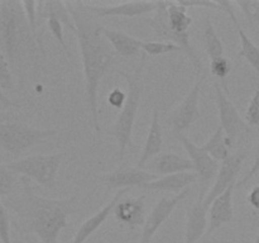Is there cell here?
<instances>
[{"instance_id": "39", "label": "cell", "mask_w": 259, "mask_h": 243, "mask_svg": "<svg viewBox=\"0 0 259 243\" xmlns=\"http://www.w3.org/2000/svg\"><path fill=\"white\" fill-rule=\"evenodd\" d=\"M254 243H259V233H258V235H257V238H255V240H254Z\"/></svg>"}, {"instance_id": "7", "label": "cell", "mask_w": 259, "mask_h": 243, "mask_svg": "<svg viewBox=\"0 0 259 243\" xmlns=\"http://www.w3.org/2000/svg\"><path fill=\"white\" fill-rule=\"evenodd\" d=\"M65 154H34L7 164L12 171L23 177L33 180L40 186L53 189L56 186V177Z\"/></svg>"}, {"instance_id": "36", "label": "cell", "mask_w": 259, "mask_h": 243, "mask_svg": "<svg viewBox=\"0 0 259 243\" xmlns=\"http://www.w3.org/2000/svg\"><path fill=\"white\" fill-rule=\"evenodd\" d=\"M257 174H259V142H258L257 147H255L254 162H253V166L250 167L249 171L247 172V175H245V176L243 177L240 181H237V185H235V187H242V186H244V185H247L248 182H249L250 180H252L253 177H254Z\"/></svg>"}, {"instance_id": "3", "label": "cell", "mask_w": 259, "mask_h": 243, "mask_svg": "<svg viewBox=\"0 0 259 243\" xmlns=\"http://www.w3.org/2000/svg\"><path fill=\"white\" fill-rule=\"evenodd\" d=\"M76 195L67 199H50L38 195L27 177L20 179V189L8 200L25 232L33 233L42 243H58L61 230L68 225L75 212Z\"/></svg>"}, {"instance_id": "33", "label": "cell", "mask_w": 259, "mask_h": 243, "mask_svg": "<svg viewBox=\"0 0 259 243\" xmlns=\"http://www.w3.org/2000/svg\"><path fill=\"white\" fill-rule=\"evenodd\" d=\"M22 7L32 30L34 33H38V2H22Z\"/></svg>"}, {"instance_id": "18", "label": "cell", "mask_w": 259, "mask_h": 243, "mask_svg": "<svg viewBox=\"0 0 259 243\" xmlns=\"http://www.w3.org/2000/svg\"><path fill=\"white\" fill-rule=\"evenodd\" d=\"M207 212L209 207L204 204V199L187 207L186 225H185V243H197L207 230Z\"/></svg>"}, {"instance_id": "34", "label": "cell", "mask_w": 259, "mask_h": 243, "mask_svg": "<svg viewBox=\"0 0 259 243\" xmlns=\"http://www.w3.org/2000/svg\"><path fill=\"white\" fill-rule=\"evenodd\" d=\"M179 3L186 9H190V8H211V9L222 12V7H220L218 0H180Z\"/></svg>"}, {"instance_id": "35", "label": "cell", "mask_w": 259, "mask_h": 243, "mask_svg": "<svg viewBox=\"0 0 259 243\" xmlns=\"http://www.w3.org/2000/svg\"><path fill=\"white\" fill-rule=\"evenodd\" d=\"M125 100H126V93L119 88L113 89L108 95L109 105L114 109H119V110L123 109L124 104H125Z\"/></svg>"}, {"instance_id": "32", "label": "cell", "mask_w": 259, "mask_h": 243, "mask_svg": "<svg viewBox=\"0 0 259 243\" xmlns=\"http://www.w3.org/2000/svg\"><path fill=\"white\" fill-rule=\"evenodd\" d=\"M0 240L2 243H12L10 238V220L5 205L0 201Z\"/></svg>"}, {"instance_id": "10", "label": "cell", "mask_w": 259, "mask_h": 243, "mask_svg": "<svg viewBox=\"0 0 259 243\" xmlns=\"http://www.w3.org/2000/svg\"><path fill=\"white\" fill-rule=\"evenodd\" d=\"M206 76L202 73V76H200L196 83L194 84L184 101L167 118V126L172 128V133H182L184 131L189 129L195 122L202 118L199 109V100L201 86Z\"/></svg>"}, {"instance_id": "5", "label": "cell", "mask_w": 259, "mask_h": 243, "mask_svg": "<svg viewBox=\"0 0 259 243\" xmlns=\"http://www.w3.org/2000/svg\"><path fill=\"white\" fill-rule=\"evenodd\" d=\"M147 63V55L142 53L141 61L133 72L118 71L119 75L123 76L126 81V100L123 109L119 113L118 118L113 126L108 129L106 133L113 136L118 142L119 157L124 158L125 151L132 146V136H133L134 124H136L137 113L141 105L142 94H143V72Z\"/></svg>"}, {"instance_id": "38", "label": "cell", "mask_w": 259, "mask_h": 243, "mask_svg": "<svg viewBox=\"0 0 259 243\" xmlns=\"http://www.w3.org/2000/svg\"><path fill=\"white\" fill-rule=\"evenodd\" d=\"M0 104H2L3 106H5V108H18V106H19V104L13 101L2 89H0Z\"/></svg>"}, {"instance_id": "40", "label": "cell", "mask_w": 259, "mask_h": 243, "mask_svg": "<svg viewBox=\"0 0 259 243\" xmlns=\"http://www.w3.org/2000/svg\"><path fill=\"white\" fill-rule=\"evenodd\" d=\"M99 243H105V242H104V240H100V242H99Z\"/></svg>"}, {"instance_id": "19", "label": "cell", "mask_w": 259, "mask_h": 243, "mask_svg": "<svg viewBox=\"0 0 259 243\" xmlns=\"http://www.w3.org/2000/svg\"><path fill=\"white\" fill-rule=\"evenodd\" d=\"M163 147V129H162L161 120H159V110L158 108L153 109V115H152L151 126H149L148 134H147L146 143H144L143 151H142L141 158L137 162V167L143 170L148 162L156 156H158Z\"/></svg>"}, {"instance_id": "2", "label": "cell", "mask_w": 259, "mask_h": 243, "mask_svg": "<svg viewBox=\"0 0 259 243\" xmlns=\"http://www.w3.org/2000/svg\"><path fill=\"white\" fill-rule=\"evenodd\" d=\"M0 50L22 83L39 73L45 48L25 18L22 2H0Z\"/></svg>"}, {"instance_id": "13", "label": "cell", "mask_w": 259, "mask_h": 243, "mask_svg": "<svg viewBox=\"0 0 259 243\" xmlns=\"http://www.w3.org/2000/svg\"><path fill=\"white\" fill-rule=\"evenodd\" d=\"M245 157H247V153L244 151H238L234 153H230V156L222 162V166L219 167V171L215 177L214 185L204 197V204L206 207H210L211 202L219 195H222L230 185L237 184V177L242 170Z\"/></svg>"}, {"instance_id": "15", "label": "cell", "mask_w": 259, "mask_h": 243, "mask_svg": "<svg viewBox=\"0 0 259 243\" xmlns=\"http://www.w3.org/2000/svg\"><path fill=\"white\" fill-rule=\"evenodd\" d=\"M146 195L137 197H125L120 199L114 208V217L121 227H128L134 229L141 227L146 222Z\"/></svg>"}, {"instance_id": "24", "label": "cell", "mask_w": 259, "mask_h": 243, "mask_svg": "<svg viewBox=\"0 0 259 243\" xmlns=\"http://www.w3.org/2000/svg\"><path fill=\"white\" fill-rule=\"evenodd\" d=\"M202 148L218 162L225 161L230 156V146L228 143L227 137H225V133L222 127L219 126L215 129V132L210 136V138L202 146Z\"/></svg>"}, {"instance_id": "9", "label": "cell", "mask_w": 259, "mask_h": 243, "mask_svg": "<svg viewBox=\"0 0 259 243\" xmlns=\"http://www.w3.org/2000/svg\"><path fill=\"white\" fill-rule=\"evenodd\" d=\"M177 141L182 144L185 151L189 154L192 165H194L195 172L199 176L200 182H201V189H200V199H204L205 195L207 194V186L210 181L215 179L219 171V162L215 161L204 148L202 146H197L190 138H187L184 133H174Z\"/></svg>"}, {"instance_id": "14", "label": "cell", "mask_w": 259, "mask_h": 243, "mask_svg": "<svg viewBox=\"0 0 259 243\" xmlns=\"http://www.w3.org/2000/svg\"><path fill=\"white\" fill-rule=\"evenodd\" d=\"M86 8L99 19L105 17L133 18L156 12L157 2H128L115 5H105V7L86 3Z\"/></svg>"}, {"instance_id": "27", "label": "cell", "mask_w": 259, "mask_h": 243, "mask_svg": "<svg viewBox=\"0 0 259 243\" xmlns=\"http://www.w3.org/2000/svg\"><path fill=\"white\" fill-rule=\"evenodd\" d=\"M142 51L147 56H161L169 52H177V51H181V48L171 42L143 40V43H142Z\"/></svg>"}, {"instance_id": "37", "label": "cell", "mask_w": 259, "mask_h": 243, "mask_svg": "<svg viewBox=\"0 0 259 243\" xmlns=\"http://www.w3.org/2000/svg\"><path fill=\"white\" fill-rule=\"evenodd\" d=\"M247 200L253 209L259 210V185H257V186H254L250 190L249 194H248L247 196Z\"/></svg>"}, {"instance_id": "17", "label": "cell", "mask_w": 259, "mask_h": 243, "mask_svg": "<svg viewBox=\"0 0 259 243\" xmlns=\"http://www.w3.org/2000/svg\"><path fill=\"white\" fill-rule=\"evenodd\" d=\"M129 191V189H121L116 192L113 196V199L105 205V207L101 208L100 210H98L96 213H94L91 217H89L88 219L83 220L82 224L80 225V228L76 232L75 237H73L72 242L71 243H85L101 225L105 223V220L108 219L109 215L114 212V208L118 204L119 200L123 196H125L126 192Z\"/></svg>"}, {"instance_id": "6", "label": "cell", "mask_w": 259, "mask_h": 243, "mask_svg": "<svg viewBox=\"0 0 259 243\" xmlns=\"http://www.w3.org/2000/svg\"><path fill=\"white\" fill-rule=\"evenodd\" d=\"M57 133L53 128L39 129L18 122H0V149L19 156Z\"/></svg>"}, {"instance_id": "8", "label": "cell", "mask_w": 259, "mask_h": 243, "mask_svg": "<svg viewBox=\"0 0 259 243\" xmlns=\"http://www.w3.org/2000/svg\"><path fill=\"white\" fill-rule=\"evenodd\" d=\"M214 90L215 103H217L218 111H219L220 127L224 131L229 146L233 147L240 133H249L252 132V128L245 123L244 119H242L238 109L225 94L222 84L215 81Z\"/></svg>"}, {"instance_id": "25", "label": "cell", "mask_w": 259, "mask_h": 243, "mask_svg": "<svg viewBox=\"0 0 259 243\" xmlns=\"http://www.w3.org/2000/svg\"><path fill=\"white\" fill-rule=\"evenodd\" d=\"M234 27L237 28V32L240 40V51L238 52V57L245 58L248 61V63L257 71V73L259 75V47L248 37V34L244 32V29H243L239 22L237 24H234Z\"/></svg>"}, {"instance_id": "20", "label": "cell", "mask_w": 259, "mask_h": 243, "mask_svg": "<svg viewBox=\"0 0 259 243\" xmlns=\"http://www.w3.org/2000/svg\"><path fill=\"white\" fill-rule=\"evenodd\" d=\"M149 169L157 176L180 174V172L195 171L191 159L177 154L175 152H164L154 157L149 164Z\"/></svg>"}, {"instance_id": "30", "label": "cell", "mask_w": 259, "mask_h": 243, "mask_svg": "<svg viewBox=\"0 0 259 243\" xmlns=\"http://www.w3.org/2000/svg\"><path fill=\"white\" fill-rule=\"evenodd\" d=\"M0 89L10 91L14 89V80H13L12 67L8 62L7 57L0 50Z\"/></svg>"}, {"instance_id": "31", "label": "cell", "mask_w": 259, "mask_h": 243, "mask_svg": "<svg viewBox=\"0 0 259 243\" xmlns=\"http://www.w3.org/2000/svg\"><path fill=\"white\" fill-rule=\"evenodd\" d=\"M244 120L250 128L259 127V90H255L252 99H250L249 105L245 111Z\"/></svg>"}, {"instance_id": "12", "label": "cell", "mask_w": 259, "mask_h": 243, "mask_svg": "<svg viewBox=\"0 0 259 243\" xmlns=\"http://www.w3.org/2000/svg\"><path fill=\"white\" fill-rule=\"evenodd\" d=\"M156 179H158V176L153 172L129 166L126 164H121L114 171L99 176V180L105 185L106 190L131 189L134 186L142 187L144 184Z\"/></svg>"}, {"instance_id": "16", "label": "cell", "mask_w": 259, "mask_h": 243, "mask_svg": "<svg viewBox=\"0 0 259 243\" xmlns=\"http://www.w3.org/2000/svg\"><path fill=\"white\" fill-rule=\"evenodd\" d=\"M235 185L233 184L217 197L207 212V230L206 234L210 235L219 229L222 225L232 222L234 217V209H233V194H234Z\"/></svg>"}, {"instance_id": "23", "label": "cell", "mask_w": 259, "mask_h": 243, "mask_svg": "<svg viewBox=\"0 0 259 243\" xmlns=\"http://www.w3.org/2000/svg\"><path fill=\"white\" fill-rule=\"evenodd\" d=\"M202 39H204L205 51L210 60L224 56V46L218 35L217 29H215L209 14H205L204 19H202Z\"/></svg>"}, {"instance_id": "29", "label": "cell", "mask_w": 259, "mask_h": 243, "mask_svg": "<svg viewBox=\"0 0 259 243\" xmlns=\"http://www.w3.org/2000/svg\"><path fill=\"white\" fill-rule=\"evenodd\" d=\"M240 9V12L244 14L250 25H257L259 27V2L255 0H242V2H234Z\"/></svg>"}, {"instance_id": "11", "label": "cell", "mask_w": 259, "mask_h": 243, "mask_svg": "<svg viewBox=\"0 0 259 243\" xmlns=\"http://www.w3.org/2000/svg\"><path fill=\"white\" fill-rule=\"evenodd\" d=\"M190 192H191V190H190V187H187L184 191L179 192V194H176L172 197H161L156 202V205L151 210V213L147 215L146 222H144L143 228H142V234L141 238H139V243H152L153 237L158 232L159 228L162 227V224L168 219L169 215L174 213L177 205L189 196Z\"/></svg>"}, {"instance_id": "1", "label": "cell", "mask_w": 259, "mask_h": 243, "mask_svg": "<svg viewBox=\"0 0 259 243\" xmlns=\"http://www.w3.org/2000/svg\"><path fill=\"white\" fill-rule=\"evenodd\" d=\"M66 5L75 24L73 33L80 48L85 78V100L91 126L96 133L100 134L98 90L101 78L113 63L115 52L104 37V25L100 24L99 18L89 12L86 3L66 2Z\"/></svg>"}, {"instance_id": "21", "label": "cell", "mask_w": 259, "mask_h": 243, "mask_svg": "<svg viewBox=\"0 0 259 243\" xmlns=\"http://www.w3.org/2000/svg\"><path fill=\"white\" fill-rule=\"evenodd\" d=\"M197 180H199V176L195 171L180 172V174L158 177L153 181L144 184L141 189L153 190V191H171L179 194V192L187 189L190 185L195 184Z\"/></svg>"}, {"instance_id": "28", "label": "cell", "mask_w": 259, "mask_h": 243, "mask_svg": "<svg viewBox=\"0 0 259 243\" xmlns=\"http://www.w3.org/2000/svg\"><path fill=\"white\" fill-rule=\"evenodd\" d=\"M17 181L18 175L12 171L7 165H0V197L12 194Z\"/></svg>"}, {"instance_id": "26", "label": "cell", "mask_w": 259, "mask_h": 243, "mask_svg": "<svg viewBox=\"0 0 259 243\" xmlns=\"http://www.w3.org/2000/svg\"><path fill=\"white\" fill-rule=\"evenodd\" d=\"M233 65L232 61L229 58H227L225 56L222 57H217L210 60V71H211L212 75L217 78H219L222 81V86L225 91H228L227 84H225V78L228 77V75L232 71Z\"/></svg>"}, {"instance_id": "22", "label": "cell", "mask_w": 259, "mask_h": 243, "mask_svg": "<svg viewBox=\"0 0 259 243\" xmlns=\"http://www.w3.org/2000/svg\"><path fill=\"white\" fill-rule=\"evenodd\" d=\"M103 33L116 55L126 58L141 55L142 43H143L142 39L132 37L131 34L123 32V30L110 29L106 27H104Z\"/></svg>"}, {"instance_id": "4", "label": "cell", "mask_w": 259, "mask_h": 243, "mask_svg": "<svg viewBox=\"0 0 259 243\" xmlns=\"http://www.w3.org/2000/svg\"><path fill=\"white\" fill-rule=\"evenodd\" d=\"M187 12L189 9L179 2H157L156 12L151 18H144V22L154 30L157 37L179 46L194 65L196 75H200L204 71V66L190 40L189 29L192 18Z\"/></svg>"}]
</instances>
